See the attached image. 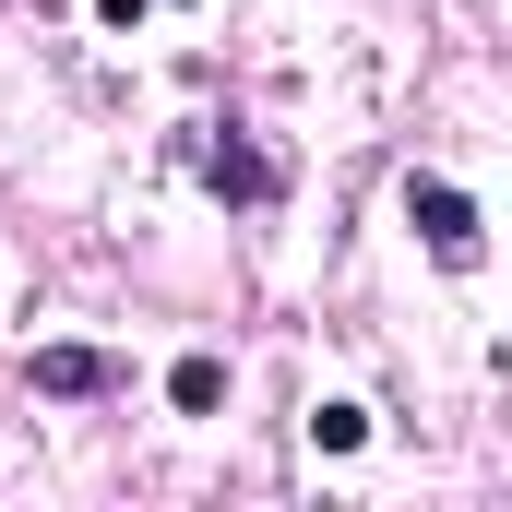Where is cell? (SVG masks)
<instances>
[{"label": "cell", "mask_w": 512, "mask_h": 512, "mask_svg": "<svg viewBox=\"0 0 512 512\" xmlns=\"http://www.w3.org/2000/svg\"><path fill=\"white\" fill-rule=\"evenodd\" d=\"M310 441H322V453H358V441H370V417H358V405H322V417H310Z\"/></svg>", "instance_id": "5b68a950"}, {"label": "cell", "mask_w": 512, "mask_h": 512, "mask_svg": "<svg viewBox=\"0 0 512 512\" xmlns=\"http://www.w3.org/2000/svg\"><path fill=\"white\" fill-rule=\"evenodd\" d=\"M191 167H203V191H215V203H274V191H286V167H274V155H251L239 131H227V143H203Z\"/></svg>", "instance_id": "7a4b0ae2"}, {"label": "cell", "mask_w": 512, "mask_h": 512, "mask_svg": "<svg viewBox=\"0 0 512 512\" xmlns=\"http://www.w3.org/2000/svg\"><path fill=\"white\" fill-rule=\"evenodd\" d=\"M405 215H417V239L453 262V274H477V251H489V239H477V203H465L453 179H405Z\"/></svg>", "instance_id": "6da1fadb"}, {"label": "cell", "mask_w": 512, "mask_h": 512, "mask_svg": "<svg viewBox=\"0 0 512 512\" xmlns=\"http://www.w3.org/2000/svg\"><path fill=\"white\" fill-rule=\"evenodd\" d=\"M36 393H72V405L84 393H120V358L108 346H36Z\"/></svg>", "instance_id": "3957f363"}, {"label": "cell", "mask_w": 512, "mask_h": 512, "mask_svg": "<svg viewBox=\"0 0 512 512\" xmlns=\"http://www.w3.org/2000/svg\"><path fill=\"white\" fill-rule=\"evenodd\" d=\"M96 12H108V24H143V12H155V0H96Z\"/></svg>", "instance_id": "8992f818"}, {"label": "cell", "mask_w": 512, "mask_h": 512, "mask_svg": "<svg viewBox=\"0 0 512 512\" xmlns=\"http://www.w3.org/2000/svg\"><path fill=\"white\" fill-rule=\"evenodd\" d=\"M167 405H179V417H215V405H227V370H215V358H179V370H167Z\"/></svg>", "instance_id": "277c9868"}]
</instances>
